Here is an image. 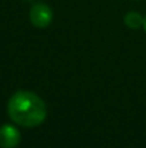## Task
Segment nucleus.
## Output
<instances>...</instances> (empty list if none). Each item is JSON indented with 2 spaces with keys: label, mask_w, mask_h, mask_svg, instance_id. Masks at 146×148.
I'll return each instance as SVG.
<instances>
[{
  "label": "nucleus",
  "mask_w": 146,
  "mask_h": 148,
  "mask_svg": "<svg viewBox=\"0 0 146 148\" xmlns=\"http://www.w3.org/2000/svg\"><path fill=\"white\" fill-rule=\"evenodd\" d=\"M7 114L13 122L24 128H35L45 122L48 108L45 101L30 91H17L7 102Z\"/></svg>",
  "instance_id": "obj_1"
},
{
  "label": "nucleus",
  "mask_w": 146,
  "mask_h": 148,
  "mask_svg": "<svg viewBox=\"0 0 146 148\" xmlns=\"http://www.w3.org/2000/svg\"><path fill=\"white\" fill-rule=\"evenodd\" d=\"M29 19L35 27L45 29L53 20V10L46 3H36L32 6V9L29 12Z\"/></svg>",
  "instance_id": "obj_2"
},
{
  "label": "nucleus",
  "mask_w": 146,
  "mask_h": 148,
  "mask_svg": "<svg viewBox=\"0 0 146 148\" xmlns=\"http://www.w3.org/2000/svg\"><path fill=\"white\" fill-rule=\"evenodd\" d=\"M20 131L10 124L0 127V148H16L20 144Z\"/></svg>",
  "instance_id": "obj_3"
},
{
  "label": "nucleus",
  "mask_w": 146,
  "mask_h": 148,
  "mask_svg": "<svg viewBox=\"0 0 146 148\" xmlns=\"http://www.w3.org/2000/svg\"><path fill=\"white\" fill-rule=\"evenodd\" d=\"M123 22H125V25H126L129 29H138V27L143 26L145 17H143L141 13H138V12H129V13H126Z\"/></svg>",
  "instance_id": "obj_4"
},
{
  "label": "nucleus",
  "mask_w": 146,
  "mask_h": 148,
  "mask_svg": "<svg viewBox=\"0 0 146 148\" xmlns=\"http://www.w3.org/2000/svg\"><path fill=\"white\" fill-rule=\"evenodd\" d=\"M143 29H145V33H146V16H145V23H143Z\"/></svg>",
  "instance_id": "obj_5"
},
{
  "label": "nucleus",
  "mask_w": 146,
  "mask_h": 148,
  "mask_svg": "<svg viewBox=\"0 0 146 148\" xmlns=\"http://www.w3.org/2000/svg\"><path fill=\"white\" fill-rule=\"evenodd\" d=\"M27 1H30V0H27Z\"/></svg>",
  "instance_id": "obj_6"
}]
</instances>
